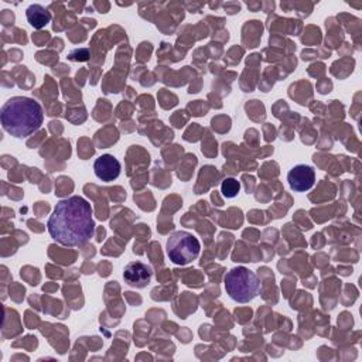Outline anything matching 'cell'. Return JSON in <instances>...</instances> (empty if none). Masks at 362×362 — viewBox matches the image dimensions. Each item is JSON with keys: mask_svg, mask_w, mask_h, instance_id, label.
<instances>
[{"mask_svg": "<svg viewBox=\"0 0 362 362\" xmlns=\"http://www.w3.org/2000/svg\"><path fill=\"white\" fill-rule=\"evenodd\" d=\"M48 232L54 240L64 246H82L95 232V221L90 204L72 195L57 202L47 222Z\"/></svg>", "mask_w": 362, "mask_h": 362, "instance_id": "1", "label": "cell"}, {"mask_svg": "<svg viewBox=\"0 0 362 362\" xmlns=\"http://www.w3.org/2000/svg\"><path fill=\"white\" fill-rule=\"evenodd\" d=\"M0 120L3 129L8 134L23 139L41 127L44 112L35 99L28 96H13L1 106Z\"/></svg>", "mask_w": 362, "mask_h": 362, "instance_id": "2", "label": "cell"}, {"mask_svg": "<svg viewBox=\"0 0 362 362\" xmlns=\"http://www.w3.org/2000/svg\"><path fill=\"white\" fill-rule=\"evenodd\" d=\"M223 286L226 294L236 303L252 301L260 290V281L256 273L245 266L230 269L223 277Z\"/></svg>", "mask_w": 362, "mask_h": 362, "instance_id": "3", "label": "cell"}, {"mask_svg": "<svg viewBox=\"0 0 362 362\" xmlns=\"http://www.w3.org/2000/svg\"><path fill=\"white\" fill-rule=\"evenodd\" d=\"M199 240L187 230H177L170 235L165 243L168 259L178 266H185L195 260L199 255Z\"/></svg>", "mask_w": 362, "mask_h": 362, "instance_id": "4", "label": "cell"}, {"mask_svg": "<svg viewBox=\"0 0 362 362\" xmlns=\"http://www.w3.org/2000/svg\"><path fill=\"white\" fill-rule=\"evenodd\" d=\"M288 185L296 192H304L313 188L315 182V171L311 165L297 164L287 174Z\"/></svg>", "mask_w": 362, "mask_h": 362, "instance_id": "5", "label": "cell"}, {"mask_svg": "<svg viewBox=\"0 0 362 362\" xmlns=\"http://www.w3.org/2000/svg\"><path fill=\"white\" fill-rule=\"evenodd\" d=\"M124 283L134 288H144L151 280V269L141 262H130L123 270Z\"/></svg>", "mask_w": 362, "mask_h": 362, "instance_id": "6", "label": "cell"}, {"mask_svg": "<svg viewBox=\"0 0 362 362\" xmlns=\"http://www.w3.org/2000/svg\"><path fill=\"white\" fill-rule=\"evenodd\" d=\"M120 170H122L120 161L112 154H102L93 163L95 175L105 182H110L116 180L120 175Z\"/></svg>", "mask_w": 362, "mask_h": 362, "instance_id": "7", "label": "cell"}, {"mask_svg": "<svg viewBox=\"0 0 362 362\" xmlns=\"http://www.w3.org/2000/svg\"><path fill=\"white\" fill-rule=\"evenodd\" d=\"M25 17H27V21L30 23V25L37 30L45 27L51 21L49 11L45 7H42L41 4H30L25 10Z\"/></svg>", "mask_w": 362, "mask_h": 362, "instance_id": "8", "label": "cell"}, {"mask_svg": "<svg viewBox=\"0 0 362 362\" xmlns=\"http://www.w3.org/2000/svg\"><path fill=\"white\" fill-rule=\"evenodd\" d=\"M221 191L222 194L226 197V198H233L239 194L240 191V184L238 180L229 177V178H225L221 184Z\"/></svg>", "mask_w": 362, "mask_h": 362, "instance_id": "9", "label": "cell"}, {"mask_svg": "<svg viewBox=\"0 0 362 362\" xmlns=\"http://www.w3.org/2000/svg\"><path fill=\"white\" fill-rule=\"evenodd\" d=\"M68 58L72 59V61H86L89 58V51L86 48L74 49V51H71Z\"/></svg>", "mask_w": 362, "mask_h": 362, "instance_id": "10", "label": "cell"}]
</instances>
